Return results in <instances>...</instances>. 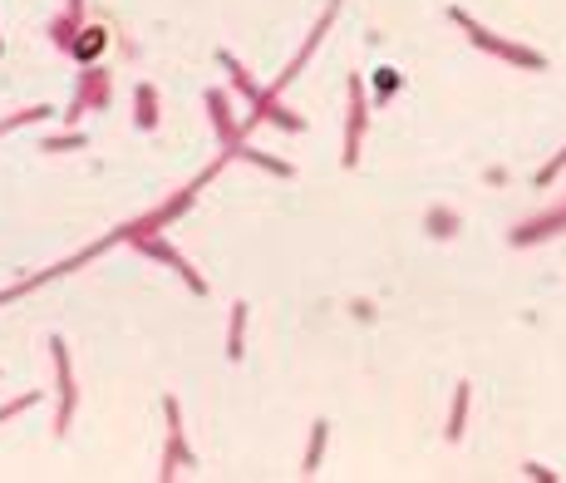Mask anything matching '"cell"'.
I'll use <instances>...</instances> for the list:
<instances>
[{"instance_id":"6da1fadb","label":"cell","mask_w":566,"mask_h":483,"mask_svg":"<svg viewBox=\"0 0 566 483\" xmlns=\"http://www.w3.org/2000/svg\"><path fill=\"white\" fill-rule=\"evenodd\" d=\"M138 123H143V128H153V123H158V113H153V89H148V84L138 89Z\"/></svg>"},{"instance_id":"7a4b0ae2","label":"cell","mask_w":566,"mask_h":483,"mask_svg":"<svg viewBox=\"0 0 566 483\" xmlns=\"http://www.w3.org/2000/svg\"><path fill=\"white\" fill-rule=\"evenodd\" d=\"M207 104H212V118H217V128H222V133H232V118H227V104H222V94H207Z\"/></svg>"}]
</instances>
